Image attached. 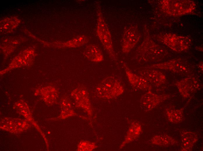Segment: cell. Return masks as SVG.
<instances>
[{
  "label": "cell",
  "instance_id": "13",
  "mask_svg": "<svg viewBox=\"0 0 203 151\" xmlns=\"http://www.w3.org/2000/svg\"><path fill=\"white\" fill-rule=\"evenodd\" d=\"M152 142L155 144L163 146L173 145L175 143V140L167 135L156 136L153 138Z\"/></svg>",
  "mask_w": 203,
  "mask_h": 151
},
{
  "label": "cell",
  "instance_id": "7",
  "mask_svg": "<svg viewBox=\"0 0 203 151\" xmlns=\"http://www.w3.org/2000/svg\"><path fill=\"white\" fill-rule=\"evenodd\" d=\"M138 74L150 84L155 86L164 83L166 80L165 76L161 72L153 69H146L139 71Z\"/></svg>",
  "mask_w": 203,
  "mask_h": 151
},
{
  "label": "cell",
  "instance_id": "9",
  "mask_svg": "<svg viewBox=\"0 0 203 151\" xmlns=\"http://www.w3.org/2000/svg\"><path fill=\"white\" fill-rule=\"evenodd\" d=\"M149 68L168 70L178 73H184L187 70L185 66L181 64L176 61H171L167 62L154 64Z\"/></svg>",
  "mask_w": 203,
  "mask_h": 151
},
{
  "label": "cell",
  "instance_id": "3",
  "mask_svg": "<svg viewBox=\"0 0 203 151\" xmlns=\"http://www.w3.org/2000/svg\"><path fill=\"white\" fill-rule=\"evenodd\" d=\"M97 32L102 43L110 57L115 61H117L114 51L110 33L101 14L99 15Z\"/></svg>",
  "mask_w": 203,
  "mask_h": 151
},
{
  "label": "cell",
  "instance_id": "10",
  "mask_svg": "<svg viewBox=\"0 0 203 151\" xmlns=\"http://www.w3.org/2000/svg\"><path fill=\"white\" fill-rule=\"evenodd\" d=\"M84 55L91 61L98 62L103 60V57L99 48L96 46L90 45L85 48Z\"/></svg>",
  "mask_w": 203,
  "mask_h": 151
},
{
  "label": "cell",
  "instance_id": "5",
  "mask_svg": "<svg viewBox=\"0 0 203 151\" xmlns=\"http://www.w3.org/2000/svg\"><path fill=\"white\" fill-rule=\"evenodd\" d=\"M168 97L167 95H157L149 90L141 96L139 101L140 105L144 110L150 111L166 100Z\"/></svg>",
  "mask_w": 203,
  "mask_h": 151
},
{
  "label": "cell",
  "instance_id": "8",
  "mask_svg": "<svg viewBox=\"0 0 203 151\" xmlns=\"http://www.w3.org/2000/svg\"><path fill=\"white\" fill-rule=\"evenodd\" d=\"M176 85L179 92L184 97L190 96L199 87L198 82L194 78H188L177 82Z\"/></svg>",
  "mask_w": 203,
  "mask_h": 151
},
{
  "label": "cell",
  "instance_id": "6",
  "mask_svg": "<svg viewBox=\"0 0 203 151\" xmlns=\"http://www.w3.org/2000/svg\"><path fill=\"white\" fill-rule=\"evenodd\" d=\"M126 76L131 85L134 87L142 90L151 89V85L140 75L133 73L124 62L122 63Z\"/></svg>",
  "mask_w": 203,
  "mask_h": 151
},
{
  "label": "cell",
  "instance_id": "12",
  "mask_svg": "<svg viewBox=\"0 0 203 151\" xmlns=\"http://www.w3.org/2000/svg\"><path fill=\"white\" fill-rule=\"evenodd\" d=\"M197 140V135L194 133L189 131L183 133L181 136V150H190Z\"/></svg>",
  "mask_w": 203,
  "mask_h": 151
},
{
  "label": "cell",
  "instance_id": "1",
  "mask_svg": "<svg viewBox=\"0 0 203 151\" xmlns=\"http://www.w3.org/2000/svg\"><path fill=\"white\" fill-rule=\"evenodd\" d=\"M96 90L99 97L109 99L117 98L121 95L124 89L118 79L111 76L103 79L97 85Z\"/></svg>",
  "mask_w": 203,
  "mask_h": 151
},
{
  "label": "cell",
  "instance_id": "11",
  "mask_svg": "<svg viewBox=\"0 0 203 151\" xmlns=\"http://www.w3.org/2000/svg\"><path fill=\"white\" fill-rule=\"evenodd\" d=\"M72 95L75 99L76 104L78 105L87 107L90 106L87 93L83 88H77L74 91Z\"/></svg>",
  "mask_w": 203,
  "mask_h": 151
},
{
  "label": "cell",
  "instance_id": "15",
  "mask_svg": "<svg viewBox=\"0 0 203 151\" xmlns=\"http://www.w3.org/2000/svg\"><path fill=\"white\" fill-rule=\"evenodd\" d=\"M141 130L139 124L134 123L129 129L125 141L129 142L136 139L140 134Z\"/></svg>",
  "mask_w": 203,
  "mask_h": 151
},
{
  "label": "cell",
  "instance_id": "4",
  "mask_svg": "<svg viewBox=\"0 0 203 151\" xmlns=\"http://www.w3.org/2000/svg\"><path fill=\"white\" fill-rule=\"evenodd\" d=\"M140 34L136 26H131L126 29L123 34L122 49L124 53L129 52L139 41Z\"/></svg>",
  "mask_w": 203,
  "mask_h": 151
},
{
  "label": "cell",
  "instance_id": "14",
  "mask_svg": "<svg viewBox=\"0 0 203 151\" xmlns=\"http://www.w3.org/2000/svg\"><path fill=\"white\" fill-rule=\"evenodd\" d=\"M183 109H169L167 111V115L171 122L178 123L181 122L183 118Z\"/></svg>",
  "mask_w": 203,
  "mask_h": 151
},
{
  "label": "cell",
  "instance_id": "2",
  "mask_svg": "<svg viewBox=\"0 0 203 151\" xmlns=\"http://www.w3.org/2000/svg\"><path fill=\"white\" fill-rule=\"evenodd\" d=\"M136 53L143 60L149 62L158 61L164 54L163 50L150 40H145L138 48Z\"/></svg>",
  "mask_w": 203,
  "mask_h": 151
}]
</instances>
